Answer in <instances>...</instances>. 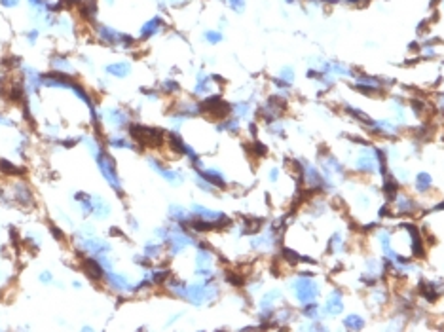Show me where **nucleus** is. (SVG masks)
<instances>
[{
    "instance_id": "nucleus-1",
    "label": "nucleus",
    "mask_w": 444,
    "mask_h": 332,
    "mask_svg": "<svg viewBox=\"0 0 444 332\" xmlns=\"http://www.w3.org/2000/svg\"><path fill=\"white\" fill-rule=\"evenodd\" d=\"M95 36L101 44L111 46V47H120V49H129L135 46V38L127 32H122L118 29H114L111 25H103L99 23L95 27Z\"/></svg>"
},
{
    "instance_id": "nucleus-2",
    "label": "nucleus",
    "mask_w": 444,
    "mask_h": 332,
    "mask_svg": "<svg viewBox=\"0 0 444 332\" xmlns=\"http://www.w3.org/2000/svg\"><path fill=\"white\" fill-rule=\"evenodd\" d=\"M93 158H95V161H97V165L101 169V175L105 177V180L111 184V188H114L120 194L122 192V180H120V175H118L116 159L107 150H103V146H101V150L93 156Z\"/></svg>"
},
{
    "instance_id": "nucleus-3",
    "label": "nucleus",
    "mask_w": 444,
    "mask_h": 332,
    "mask_svg": "<svg viewBox=\"0 0 444 332\" xmlns=\"http://www.w3.org/2000/svg\"><path fill=\"white\" fill-rule=\"evenodd\" d=\"M129 135L137 144L141 146H159L165 139V135L161 129H156V127H148V126H143V124H129Z\"/></svg>"
},
{
    "instance_id": "nucleus-4",
    "label": "nucleus",
    "mask_w": 444,
    "mask_h": 332,
    "mask_svg": "<svg viewBox=\"0 0 444 332\" xmlns=\"http://www.w3.org/2000/svg\"><path fill=\"white\" fill-rule=\"evenodd\" d=\"M105 281L107 285L116 290V292H133L135 285L126 277V275H120V273H114L112 269L105 271Z\"/></svg>"
},
{
    "instance_id": "nucleus-5",
    "label": "nucleus",
    "mask_w": 444,
    "mask_h": 332,
    "mask_svg": "<svg viewBox=\"0 0 444 332\" xmlns=\"http://www.w3.org/2000/svg\"><path fill=\"white\" fill-rule=\"evenodd\" d=\"M101 116H103V120L107 124H111L112 127H116V129H124V127L129 126V116L124 109H105Z\"/></svg>"
},
{
    "instance_id": "nucleus-6",
    "label": "nucleus",
    "mask_w": 444,
    "mask_h": 332,
    "mask_svg": "<svg viewBox=\"0 0 444 332\" xmlns=\"http://www.w3.org/2000/svg\"><path fill=\"white\" fill-rule=\"evenodd\" d=\"M82 269H84V273L88 275L91 281H101V279H105V268H103V264L99 262V258L97 256H86L84 260H82Z\"/></svg>"
},
{
    "instance_id": "nucleus-7",
    "label": "nucleus",
    "mask_w": 444,
    "mask_h": 332,
    "mask_svg": "<svg viewBox=\"0 0 444 332\" xmlns=\"http://www.w3.org/2000/svg\"><path fill=\"white\" fill-rule=\"evenodd\" d=\"M163 27H165L163 17H161V16H154V17H150L148 21L143 23V27H141V31H139V36H141V40H148V38H152L156 34H159V32L163 31Z\"/></svg>"
},
{
    "instance_id": "nucleus-8",
    "label": "nucleus",
    "mask_w": 444,
    "mask_h": 332,
    "mask_svg": "<svg viewBox=\"0 0 444 332\" xmlns=\"http://www.w3.org/2000/svg\"><path fill=\"white\" fill-rule=\"evenodd\" d=\"M294 294H296V298L300 300V302H310V300H313L315 296H317V287H315V283L313 281H308V279H298L296 283H294Z\"/></svg>"
},
{
    "instance_id": "nucleus-9",
    "label": "nucleus",
    "mask_w": 444,
    "mask_h": 332,
    "mask_svg": "<svg viewBox=\"0 0 444 332\" xmlns=\"http://www.w3.org/2000/svg\"><path fill=\"white\" fill-rule=\"evenodd\" d=\"M148 165L154 169L156 173H159L163 178H167L171 184H178V182H182V175L180 173H177V171H171V169H167V167H163L156 158H148Z\"/></svg>"
},
{
    "instance_id": "nucleus-10",
    "label": "nucleus",
    "mask_w": 444,
    "mask_h": 332,
    "mask_svg": "<svg viewBox=\"0 0 444 332\" xmlns=\"http://www.w3.org/2000/svg\"><path fill=\"white\" fill-rule=\"evenodd\" d=\"M14 198H16L17 203H21L23 207H32V205H34V196H32L31 188H29L25 182H17V184H16Z\"/></svg>"
},
{
    "instance_id": "nucleus-11",
    "label": "nucleus",
    "mask_w": 444,
    "mask_h": 332,
    "mask_svg": "<svg viewBox=\"0 0 444 332\" xmlns=\"http://www.w3.org/2000/svg\"><path fill=\"white\" fill-rule=\"evenodd\" d=\"M23 72H25V84H27L29 91H38V89L42 88V74L36 68L25 66Z\"/></svg>"
},
{
    "instance_id": "nucleus-12",
    "label": "nucleus",
    "mask_w": 444,
    "mask_h": 332,
    "mask_svg": "<svg viewBox=\"0 0 444 332\" xmlns=\"http://www.w3.org/2000/svg\"><path fill=\"white\" fill-rule=\"evenodd\" d=\"M105 72L114 76V78H126L131 74V65H129V61H116V63L105 66Z\"/></svg>"
},
{
    "instance_id": "nucleus-13",
    "label": "nucleus",
    "mask_w": 444,
    "mask_h": 332,
    "mask_svg": "<svg viewBox=\"0 0 444 332\" xmlns=\"http://www.w3.org/2000/svg\"><path fill=\"white\" fill-rule=\"evenodd\" d=\"M49 65L55 72H65V74H72L74 72V65L68 61L65 55H53L49 59Z\"/></svg>"
},
{
    "instance_id": "nucleus-14",
    "label": "nucleus",
    "mask_w": 444,
    "mask_h": 332,
    "mask_svg": "<svg viewBox=\"0 0 444 332\" xmlns=\"http://www.w3.org/2000/svg\"><path fill=\"white\" fill-rule=\"evenodd\" d=\"M200 175L205 178L209 184H213V186H217V188H226V180H224L221 171H217V169H201Z\"/></svg>"
},
{
    "instance_id": "nucleus-15",
    "label": "nucleus",
    "mask_w": 444,
    "mask_h": 332,
    "mask_svg": "<svg viewBox=\"0 0 444 332\" xmlns=\"http://www.w3.org/2000/svg\"><path fill=\"white\" fill-rule=\"evenodd\" d=\"M91 215H95L97 219H107L111 215V203L105 201L103 198H93V211Z\"/></svg>"
},
{
    "instance_id": "nucleus-16",
    "label": "nucleus",
    "mask_w": 444,
    "mask_h": 332,
    "mask_svg": "<svg viewBox=\"0 0 444 332\" xmlns=\"http://www.w3.org/2000/svg\"><path fill=\"white\" fill-rule=\"evenodd\" d=\"M107 142H109V146H112V148H129V150H137L139 146H137V142H131L129 139H126V137H122V135H112V137H109L107 139Z\"/></svg>"
},
{
    "instance_id": "nucleus-17",
    "label": "nucleus",
    "mask_w": 444,
    "mask_h": 332,
    "mask_svg": "<svg viewBox=\"0 0 444 332\" xmlns=\"http://www.w3.org/2000/svg\"><path fill=\"white\" fill-rule=\"evenodd\" d=\"M74 199H76V203L80 205L84 217H89L91 211H93V198H91L89 194H86V192H76V194H74Z\"/></svg>"
},
{
    "instance_id": "nucleus-18",
    "label": "nucleus",
    "mask_w": 444,
    "mask_h": 332,
    "mask_svg": "<svg viewBox=\"0 0 444 332\" xmlns=\"http://www.w3.org/2000/svg\"><path fill=\"white\" fill-rule=\"evenodd\" d=\"M0 171H2L4 175H12V177L23 175V173H25L23 167H17L16 163H12V161H8V159H0Z\"/></svg>"
},
{
    "instance_id": "nucleus-19",
    "label": "nucleus",
    "mask_w": 444,
    "mask_h": 332,
    "mask_svg": "<svg viewBox=\"0 0 444 332\" xmlns=\"http://www.w3.org/2000/svg\"><path fill=\"white\" fill-rule=\"evenodd\" d=\"M8 97H10V101L12 103H21V101H25V88H23L21 84H14L12 88L8 89Z\"/></svg>"
},
{
    "instance_id": "nucleus-20",
    "label": "nucleus",
    "mask_w": 444,
    "mask_h": 332,
    "mask_svg": "<svg viewBox=\"0 0 444 332\" xmlns=\"http://www.w3.org/2000/svg\"><path fill=\"white\" fill-rule=\"evenodd\" d=\"M169 213H171V219H173V221L188 222V213H186V209H182V207H178V205H171Z\"/></svg>"
},
{
    "instance_id": "nucleus-21",
    "label": "nucleus",
    "mask_w": 444,
    "mask_h": 332,
    "mask_svg": "<svg viewBox=\"0 0 444 332\" xmlns=\"http://www.w3.org/2000/svg\"><path fill=\"white\" fill-rule=\"evenodd\" d=\"M203 38H205L207 44L215 46V44H219V42H222L224 36H222L221 31H205V32H203Z\"/></svg>"
},
{
    "instance_id": "nucleus-22",
    "label": "nucleus",
    "mask_w": 444,
    "mask_h": 332,
    "mask_svg": "<svg viewBox=\"0 0 444 332\" xmlns=\"http://www.w3.org/2000/svg\"><path fill=\"white\" fill-rule=\"evenodd\" d=\"M159 253H161V245L159 243H146V247H144V254H146L150 260L156 258Z\"/></svg>"
},
{
    "instance_id": "nucleus-23",
    "label": "nucleus",
    "mask_w": 444,
    "mask_h": 332,
    "mask_svg": "<svg viewBox=\"0 0 444 332\" xmlns=\"http://www.w3.org/2000/svg\"><path fill=\"white\" fill-rule=\"evenodd\" d=\"M416 184H418V190H425V188L431 186V177L427 173H422V175H418V178H416Z\"/></svg>"
},
{
    "instance_id": "nucleus-24",
    "label": "nucleus",
    "mask_w": 444,
    "mask_h": 332,
    "mask_svg": "<svg viewBox=\"0 0 444 332\" xmlns=\"http://www.w3.org/2000/svg\"><path fill=\"white\" fill-rule=\"evenodd\" d=\"M327 311H329V313H338V311H342V302H340V298H338L336 294L333 296V300L329 302Z\"/></svg>"
},
{
    "instance_id": "nucleus-25",
    "label": "nucleus",
    "mask_w": 444,
    "mask_h": 332,
    "mask_svg": "<svg viewBox=\"0 0 444 332\" xmlns=\"http://www.w3.org/2000/svg\"><path fill=\"white\" fill-rule=\"evenodd\" d=\"M226 4H228L236 14H241L245 10V0H226Z\"/></svg>"
},
{
    "instance_id": "nucleus-26",
    "label": "nucleus",
    "mask_w": 444,
    "mask_h": 332,
    "mask_svg": "<svg viewBox=\"0 0 444 332\" xmlns=\"http://www.w3.org/2000/svg\"><path fill=\"white\" fill-rule=\"evenodd\" d=\"M38 36H40V31L38 29H32V31H27V34H25V38H27V42L31 46L36 44V40H38Z\"/></svg>"
},
{
    "instance_id": "nucleus-27",
    "label": "nucleus",
    "mask_w": 444,
    "mask_h": 332,
    "mask_svg": "<svg viewBox=\"0 0 444 332\" xmlns=\"http://www.w3.org/2000/svg\"><path fill=\"white\" fill-rule=\"evenodd\" d=\"M346 325H348V327H353V329H361L365 323L361 321V317H357V315H351V317H348V319H346Z\"/></svg>"
},
{
    "instance_id": "nucleus-28",
    "label": "nucleus",
    "mask_w": 444,
    "mask_h": 332,
    "mask_svg": "<svg viewBox=\"0 0 444 332\" xmlns=\"http://www.w3.org/2000/svg\"><path fill=\"white\" fill-rule=\"evenodd\" d=\"M49 230H51V234H53V237H55L57 241H65V234L61 232V228H57L55 224H51V226H49Z\"/></svg>"
},
{
    "instance_id": "nucleus-29",
    "label": "nucleus",
    "mask_w": 444,
    "mask_h": 332,
    "mask_svg": "<svg viewBox=\"0 0 444 332\" xmlns=\"http://www.w3.org/2000/svg\"><path fill=\"white\" fill-rule=\"evenodd\" d=\"M161 88H163V91H165V93H169V91H177V89H178V84L175 82V80H165Z\"/></svg>"
},
{
    "instance_id": "nucleus-30",
    "label": "nucleus",
    "mask_w": 444,
    "mask_h": 332,
    "mask_svg": "<svg viewBox=\"0 0 444 332\" xmlns=\"http://www.w3.org/2000/svg\"><path fill=\"white\" fill-rule=\"evenodd\" d=\"M0 6H4V8H17L19 6V0H0Z\"/></svg>"
},
{
    "instance_id": "nucleus-31",
    "label": "nucleus",
    "mask_w": 444,
    "mask_h": 332,
    "mask_svg": "<svg viewBox=\"0 0 444 332\" xmlns=\"http://www.w3.org/2000/svg\"><path fill=\"white\" fill-rule=\"evenodd\" d=\"M236 112L239 114V116H247L249 114V105H236Z\"/></svg>"
},
{
    "instance_id": "nucleus-32",
    "label": "nucleus",
    "mask_w": 444,
    "mask_h": 332,
    "mask_svg": "<svg viewBox=\"0 0 444 332\" xmlns=\"http://www.w3.org/2000/svg\"><path fill=\"white\" fill-rule=\"evenodd\" d=\"M51 279H53V277H51V273H49V271H42V273H40V281L46 283V285H48V283H51Z\"/></svg>"
},
{
    "instance_id": "nucleus-33",
    "label": "nucleus",
    "mask_w": 444,
    "mask_h": 332,
    "mask_svg": "<svg viewBox=\"0 0 444 332\" xmlns=\"http://www.w3.org/2000/svg\"><path fill=\"white\" fill-rule=\"evenodd\" d=\"M292 76H294V72H292L290 68H283V70H281V78H285V80H289L290 82V80H292Z\"/></svg>"
},
{
    "instance_id": "nucleus-34",
    "label": "nucleus",
    "mask_w": 444,
    "mask_h": 332,
    "mask_svg": "<svg viewBox=\"0 0 444 332\" xmlns=\"http://www.w3.org/2000/svg\"><path fill=\"white\" fill-rule=\"evenodd\" d=\"M167 2H169L171 6H177V8H178V6H184L188 0H167Z\"/></svg>"
},
{
    "instance_id": "nucleus-35",
    "label": "nucleus",
    "mask_w": 444,
    "mask_h": 332,
    "mask_svg": "<svg viewBox=\"0 0 444 332\" xmlns=\"http://www.w3.org/2000/svg\"><path fill=\"white\" fill-rule=\"evenodd\" d=\"M72 287L80 288V287H82V283H80V281H74V283H72Z\"/></svg>"
},
{
    "instance_id": "nucleus-36",
    "label": "nucleus",
    "mask_w": 444,
    "mask_h": 332,
    "mask_svg": "<svg viewBox=\"0 0 444 332\" xmlns=\"http://www.w3.org/2000/svg\"><path fill=\"white\" fill-rule=\"evenodd\" d=\"M349 4H361V2H365V0H348Z\"/></svg>"
},
{
    "instance_id": "nucleus-37",
    "label": "nucleus",
    "mask_w": 444,
    "mask_h": 332,
    "mask_svg": "<svg viewBox=\"0 0 444 332\" xmlns=\"http://www.w3.org/2000/svg\"><path fill=\"white\" fill-rule=\"evenodd\" d=\"M285 2H287V4H294V0H285Z\"/></svg>"
}]
</instances>
